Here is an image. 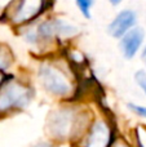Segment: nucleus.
<instances>
[{
    "label": "nucleus",
    "instance_id": "39448f33",
    "mask_svg": "<svg viewBox=\"0 0 146 147\" xmlns=\"http://www.w3.org/2000/svg\"><path fill=\"white\" fill-rule=\"evenodd\" d=\"M136 14L133 10H122L109 25V34L113 38L120 39L126 35L136 23Z\"/></svg>",
    "mask_w": 146,
    "mask_h": 147
},
{
    "label": "nucleus",
    "instance_id": "423d86ee",
    "mask_svg": "<svg viewBox=\"0 0 146 147\" xmlns=\"http://www.w3.org/2000/svg\"><path fill=\"white\" fill-rule=\"evenodd\" d=\"M44 3L45 0H20L13 20L17 23H23L34 20L44 9Z\"/></svg>",
    "mask_w": 146,
    "mask_h": 147
},
{
    "label": "nucleus",
    "instance_id": "7ed1b4c3",
    "mask_svg": "<svg viewBox=\"0 0 146 147\" xmlns=\"http://www.w3.org/2000/svg\"><path fill=\"white\" fill-rule=\"evenodd\" d=\"M79 127V116L71 109H65L54 112L51 116L49 129L57 138L72 137Z\"/></svg>",
    "mask_w": 146,
    "mask_h": 147
},
{
    "label": "nucleus",
    "instance_id": "20e7f679",
    "mask_svg": "<svg viewBox=\"0 0 146 147\" xmlns=\"http://www.w3.org/2000/svg\"><path fill=\"white\" fill-rule=\"evenodd\" d=\"M78 28L75 26L70 25L69 22L62 20H53V21H47L43 22L41 25L38 26L36 28V35L38 39H51L53 36H62V38H67V36L75 35Z\"/></svg>",
    "mask_w": 146,
    "mask_h": 147
},
{
    "label": "nucleus",
    "instance_id": "9d476101",
    "mask_svg": "<svg viewBox=\"0 0 146 147\" xmlns=\"http://www.w3.org/2000/svg\"><path fill=\"white\" fill-rule=\"evenodd\" d=\"M135 80H136V83L139 84V86L146 94V72L145 71H137L136 75H135Z\"/></svg>",
    "mask_w": 146,
    "mask_h": 147
},
{
    "label": "nucleus",
    "instance_id": "9b49d317",
    "mask_svg": "<svg viewBox=\"0 0 146 147\" xmlns=\"http://www.w3.org/2000/svg\"><path fill=\"white\" fill-rule=\"evenodd\" d=\"M129 109H131L133 112H136L137 115H140V116L146 117V107H142V106H135V105L129 103Z\"/></svg>",
    "mask_w": 146,
    "mask_h": 147
},
{
    "label": "nucleus",
    "instance_id": "f257e3e1",
    "mask_svg": "<svg viewBox=\"0 0 146 147\" xmlns=\"http://www.w3.org/2000/svg\"><path fill=\"white\" fill-rule=\"evenodd\" d=\"M32 98V90L18 83H7L0 90V111L25 107Z\"/></svg>",
    "mask_w": 146,
    "mask_h": 147
},
{
    "label": "nucleus",
    "instance_id": "ddd939ff",
    "mask_svg": "<svg viewBox=\"0 0 146 147\" xmlns=\"http://www.w3.org/2000/svg\"><path fill=\"white\" fill-rule=\"evenodd\" d=\"M34 147H53L52 145H49V143H40V145H36Z\"/></svg>",
    "mask_w": 146,
    "mask_h": 147
},
{
    "label": "nucleus",
    "instance_id": "f03ea898",
    "mask_svg": "<svg viewBox=\"0 0 146 147\" xmlns=\"http://www.w3.org/2000/svg\"><path fill=\"white\" fill-rule=\"evenodd\" d=\"M39 79L41 85L52 94L56 96H67L71 93L72 86L59 70L49 65H41L39 67Z\"/></svg>",
    "mask_w": 146,
    "mask_h": 147
},
{
    "label": "nucleus",
    "instance_id": "0eeeda50",
    "mask_svg": "<svg viewBox=\"0 0 146 147\" xmlns=\"http://www.w3.org/2000/svg\"><path fill=\"white\" fill-rule=\"evenodd\" d=\"M144 30L142 28H131L126 35L122 36V52H123L124 57L126 58H133L136 56V53L139 52L140 47L142 45V41H144Z\"/></svg>",
    "mask_w": 146,
    "mask_h": 147
},
{
    "label": "nucleus",
    "instance_id": "4468645a",
    "mask_svg": "<svg viewBox=\"0 0 146 147\" xmlns=\"http://www.w3.org/2000/svg\"><path fill=\"white\" fill-rule=\"evenodd\" d=\"M116 147H128V146H127V145H118Z\"/></svg>",
    "mask_w": 146,
    "mask_h": 147
},
{
    "label": "nucleus",
    "instance_id": "f8f14e48",
    "mask_svg": "<svg viewBox=\"0 0 146 147\" xmlns=\"http://www.w3.org/2000/svg\"><path fill=\"white\" fill-rule=\"evenodd\" d=\"M109 1H110L111 5H119L122 3V0H109Z\"/></svg>",
    "mask_w": 146,
    "mask_h": 147
},
{
    "label": "nucleus",
    "instance_id": "2eb2a0df",
    "mask_svg": "<svg viewBox=\"0 0 146 147\" xmlns=\"http://www.w3.org/2000/svg\"><path fill=\"white\" fill-rule=\"evenodd\" d=\"M144 58L146 59V48H145V51H144Z\"/></svg>",
    "mask_w": 146,
    "mask_h": 147
},
{
    "label": "nucleus",
    "instance_id": "6e6552de",
    "mask_svg": "<svg viewBox=\"0 0 146 147\" xmlns=\"http://www.w3.org/2000/svg\"><path fill=\"white\" fill-rule=\"evenodd\" d=\"M110 145V130L102 121H97L92 125L87 137V147H109Z\"/></svg>",
    "mask_w": 146,
    "mask_h": 147
},
{
    "label": "nucleus",
    "instance_id": "1a4fd4ad",
    "mask_svg": "<svg viewBox=\"0 0 146 147\" xmlns=\"http://www.w3.org/2000/svg\"><path fill=\"white\" fill-rule=\"evenodd\" d=\"M93 0H76V5L79 8L80 13H82L84 17L89 18L91 17V8L93 5Z\"/></svg>",
    "mask_w": 146,
    "mask_h": 147
}]
</instances>
